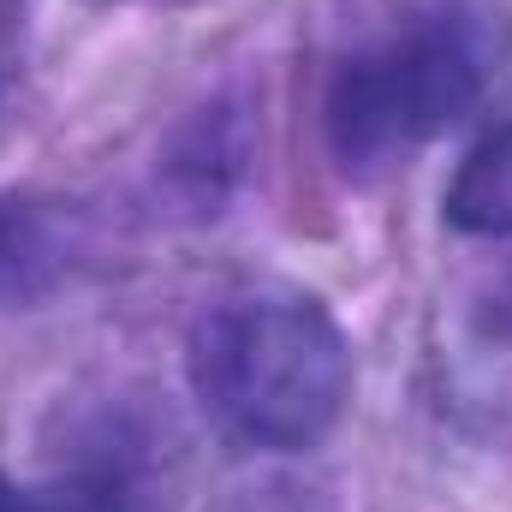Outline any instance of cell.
I'll use <instances>...</instances> for the list:
<instances>
[{
  "label": "cell",
  "mask_w": 512,
  "mask_h": 512,
  "mask_svg": "<svg viewBox=\"0 0 512 512\" xmlns=\"http://www.w3.org/2000/svg\"><path fill=\"white\" fill-rule=\"evenodd\" d=\"M191 387L233 441L298 453L340 423L352 399V352L316 298L256 286L203 310L191 334Z\"/></svg>",
  "instance_id": "obj_1"
},
{
  "label": "cell",
  "mask_w": 512,
  "mask_h": 512,
  "mask_svg": "<svg viewBox=\"0 0 512 512\" xmlns=\"http://www.w3.org/2000/svg\"><path fill=\"white\" fill-rule=\"evenodd\" d=\"M66 268V251L54 239V221L36 203L0 197V310L6 304H36Z\"/></svg>",
  "instance_id": "obj_4"
},
{
  "label": "cell",
  "mask_w": 512,
  "mask_h": 512,
  "mask_svg": "<svg viewBox=\"0 0 512 512\" xmlns=\"http://www.w3.org/2000/svg\"><path fill=\"white\" fill-rule=\"evenodd\" d=\"M441 209L471 239H507L512 233V126H495L489 137L471 143V155L459 161Z\"/></svg>",
  "instance_id": "obj_3"
},
{
  "label": "cell",
  "mask_w": 512,
  "mask_h": 512,
  "mask_svg": "<svg viewBox=\"0 0 512 512\" xmlns=\"http://www.w3.org/2000/svg\"><path fill=\"white\" fill-rule=\"evenodd\" d=\"M477 102V54L459 30L429 24L346 60L328 90V143L346 167H382L447 131Z\"/></svg>",
  "instance_id": "obj_2"
},
{
  "label": "cell",
  "mask_w": 512,
  "mask_h": 512,
  "mask_svg": "<svg viewBox=\"0 0 512 512\" xmlns=\"http://www.w3.org/2000/svg\"><path fill=\"white\" fill-rule=\"evenodd\" d=\"M0 512H42V507H36L30 495H18V489H12V483L0 477Z\"/></svg>",
  "instance_id": "obj_5"
}]
</instances>
